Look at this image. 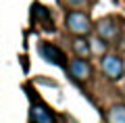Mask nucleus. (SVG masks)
I'll use <instances>...</instances> for the list:
<instances>
[{"label": "nucleus", "instance_id": "1", "mask_svg": "<svg viewBox=\"0 0 125 123\" xmlns=\"http://www.w3.org/2000/svg\"><path fill=\"white\" fill-rule=\"evenodd\" d=\"M65 23H67V29L71 31V34H75L77 38H85V35L92 31V21H90V17L85 13H81V11H71V13L67 15V19H65Z\"/></svg>", "mask_w": 125, "mask_h": 123}, {"label": "nucleus", "instance_id": "2", "mask_svg": "<svg viewBox=\"0 0 125 123\" xmlns=\"http://www.w3.org/2000/svg\"><path fill=\"white\" fill-rule=\"evenodd\" d=\"M100 69H102V73L106 75L108 79H113V81L121 79L123 73H125L123 58H121L119 54H104L102 61H100Z\"/></svg>", "mask_w": 125, "mask_h": 123}, {"label": "nucleus", "instance_id": "3", "mask_svg": "<svg viewBox=\"0 0 125 123\" xmlns=\"http://www.w3.org/2000/svg\"><path fill=\"white\" fill-rule=\"evenodd\" d=\"M96 31H98V38L104 40V42H113V40L119 38L121 34V27L117 23L115 17H104L96 23Z\"/></svg>", "mask_w": 125, "mask_h": 123}, {"label": "nucleus", "instance_id": "4", "mask_svg": "<svg viewBox=\"0 0 125 123\" xmlns=\"http://www.w3.org/2000/svg\"><path fill=\"white\" fill-rule=\"evenodd\" d=\"M38 52H40V56L44 58V61L52 63V65H56V67H67L65 52H62L61 48H56L54 44H50V42H42V44L38 46Z\"/></svg>", "mask_w": 125, "mask_h": 123}, {"label": "nucleus", "instance_id": "5", "mask_svg": "<svg viewBox=\"0 0 125 123\" xmlns=\"http://www.w3.org/2000/svg\"><path fill=\"white\" fill-rule=\"evenodd\" d=\"M69 73L75 79H79V81L90 79L92 77V65H90L85 58H73V61L69 63Z\"/></svg>", "mask_w": 125, "mask_h": 123}, {"label": "nucleus", "instance_id": "6", "mask_svg": "<svg viewBox=\"0 0 125 123\" xmlns=\"http://www.w3.org/2000/svg\"><path fill=\"white\" fill-rule=\"evenodd\" d=\"M31 121L33 123H56V119H54L52 111L46 104L33 102V104H31Z\"/></svg>", "mask_w": 125, "mask_h": 123}, {"label": "nucleus", "instance_id": "7", "mask_svg": "<svg viewBox=\"0 0 125 123\" xmlns=\"http://www.w3.org/2000/svg\"><path fill=\"white\" fill-rule=\"evenodd\" d=\"M108 123H125V104H113L106 113Z\"/></svg>", "mask_w": 125, "mask_h": 123}, {"label": "nucleus", "instance_id": "8", "mask_svg": "<svg viewBox=\"0 0 125 123\" xmlns=\"http://www.w3.org/2000/svg\"><path fill=\"white\" fill-rule=\"evenodd\" d=\"M31 9H33V13H31V19H33V21H36V19H42V21H46L48 29H54L52 21H50V13H48V9H46V6H42V4H38V2H36Z\"/></svg>", "mask_w": 125, "mask_h": 123}, {"label": "nucleus", "instance_id": "9", "mask_svg": "<svg viewBox=\"0 0 125 123\" xmlns=\"http://www.w3.org/2000/svg\"><path fill=\"white\" fill-rule=\"evenodd\" d=\"M73 50L77 52V58H88L90 56V44L85 38H75L73 40Z\"/></svg>", "mask_w": 125, "mask_h": 123}, {"label": "nucleus", "instance_id": "10", "mask_svg": "<svg viewBox=\"0 0 125 123\" xmlns=\"http://www.w3.org/2000/svg\"><path fill=\"white\" fill-rule=\"evenodd\" d=\"M88 44H90V54H98V56H104V54H106L108 44L104 42V40H100V38H94V40H90Z\"/></svg>", "mask_w": 125, "mask_h": 123}, {"label": "nucleus", "instance_id": "11", "mask_svg": "<svg viewBox=\"0 0 125 123\" xmlns=\"http://www.w3.org/2000/svg\"><path fill=\"white\" fill-rule=\"evenodd\" d=\"M117 42L121 44V48H125V29H121V34H119V38H117Z\"/></svg>", "mask_w": 125, "mask_h": 123}, {"label": "nucleus", "instance_id": "12", "mask_svg": "<svg viewBox=\"0 0 125 123\" xmlns=\"http://www.w3.org/2000/svg\"><path fill=\"white\" fill-rule=\"evenodd\" d=\"M67 4H71V6H79V4H83L85 0H65Z\"/></svg>", "mask_w": 125, "mask_h": 123}]
</instances>
